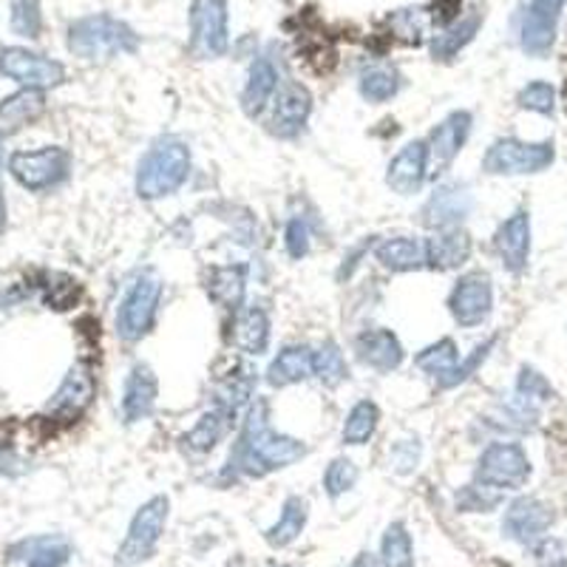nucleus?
<instances>
[{
	"instance_id": "10",
	"label": "nucleus",
	"mask_w": 567,
	"mask_h": 567,
	"mask_svg": "<svg viewBox=\"0 0 567 567\" xmlns=\"http://www.w3.org/2000/svg\"><path fill=\"white\" fill-rule=\"evenodd\" d=\"M449 312L463 329H477L494 312V281L488 272L471 270L457 278L449 292Z\"/></svg>"
},
{
	"instance_id": "7",
	"label": "nucleus",
	"mask_w": 567,
	"mask_h": 567,
	"mask_svg": "<svg viewBox=\"0 0 567 567\" xmlns=\"http://www.w3.org/2000/svg\"><path fill=\"white\" fill-rule=\"evenodd\" d=\"M187 18H190V40H187L190 58H221L230 45V3L227 0H194Z\"/></svg>"
},
{
	"instance_id": "32",
	"label": "nucleus",
	"mask_w": 567,
	"mask_h": 567,
	"mask_svg": "<svg viewBox=\"0 0 567 567\" xmlns=\"http://www.w3.org/2000/svg\"><path fill=\"white\" fill-rule=\"evenodd\" d=\"M480 27H483V14L468 12L465 18H457L445 29H440L432 38V58L434 60H452L463 52L471 40L477 38Z\"/></svg>"
},
{
	"instance_id": "42",
	"label": "nucleus",
	"mask_w": 567,
	"mask_h": 567,
	"mask_svg": "<svg viewBox=\"0 0 567 567\" xmlns=\"http://www.w3.org/2000/svg\"><path fill=\"white\" fill-rule=\"evenodd\" d=\"M519 109L536 111V114H554L556 111V89L550 83H542V80H534V83L525 85L516 97Z\"/></svg>"
},
{
	"instance_id": "3",
	"label": "nucleus",
	"mask_w": 567,
	"mask_h": 567,
	"mask_svg": "<svg viewBox=\"0 0 567 567\" xmlns=\"http://www.w3.org/2000/svg\"><path fill=\"white\" fill-rule=\"evenodd\" d=\"M69 52L83 60H111L120 54H136L140 49V34L109 12L85 14L74 20L65 34Z\"/></svg>"
},
{
	"instance_id": "44",
	"label": "nucleus",
	"mask_w": 567,
	"mask_h": 567,
	"mask_svg": "<svg viewBox=\"0 0 567 567\" xmlns=\"http://www.w3.org/2000/svg\"><path fill=\"white\" fill-rule=\"evenodd\" d=\"M394 34L406 43H420V38L425 34V27H429V14L425 9H400L389 18Z\"/></svg>"
},
{
	"instance_id": "12",
	"label": "nucleus",
	"mask_w": 567,
	"mask_h": 567,
	"mask_svg": "<svg viewBox=\"0 0 567 567\" xmlns=\"http://www.w3.org/2000/svg\"><path fill=\"white\" fill-rule=\"evenodd\" d=\"M0 74H7L9 80L20 83L23 89H54L65 80L63 63L52 58H43L38 52L20 49V45H9L0 49Z\"/></svg>"
},
{
	"instance_id": "19",
	"label": "nucleus",
	"mask_w": 567,
	"mask_h": 567,
	"mask_svg": "<svg viewBox=\"0 0 567 567\" xmlns=\"http://www.w3.org/2000/svg\"><path fill=\"white\" fill-rule=\"evenodd\" d=\"M471 125L474 116L468 111H452L443 123L432 131L429 136V159H432V174H443L452 168V162L457 159L460 151L465 148V142L471 136Z\"/></svg>"
},
{
	"instance_id": "13",
	"label": "nucleus",
	"mask_w": 567,
	"mask_h": 567,
	"mask_svg": "<svg viewBox=\"0 0 567 567\" xmlns=\"http://www.w3.org/2000/svg\"><path fill=\"white\" fill-rule=\"evenodd\" d=\"M550 525H554V508L536 496H519L508 505L503 516V534L519 545H528V548H534L536 542L548 536Z\"/></svg>"
},
{
	"instance_id": "49",
	"label": "nucleus",
	"mask_w": 567,
	"mask_h": 567,
	"mask_svg": "<svg viewBox=\"0 0 567 567\" xmlns=\"http://www.w3.org/2000/svg\"><path fill=\"white\" fill-rule=\"evenodd\" d=\"M349 567H381V559H378V556H372V554H361Z\"/></svg>"
},
{
	"instance_id": "35",
	"label": "nucleus",
	"mask_w": 567,
	"mask_h": 567,
	"mask_svg": "<svg viewBox=\"0 0 567 567\" xmlns=\"http://www.w3.org/2000/svg\"><path fill=\"white\" fill-rule=\"evenodd\" d=\"M381 425V406L374 400H358L343 420L341 440L343 445H367Z\"/></svg>"
},
{
	"instance_id": "25",
	"label": "nucleus",
	"mask_w": 567,
	"mask_h": 567,
	"mask_svg": "<svg viewBox=\"0 0 567 567\" xmlns=\"http://www.w3.org/2000/svg\"><path fill=\"white\" fill-rule=\"evenodd\" d=\"M207 298H210L216 307L227 312H236L245 307L247 298V267L245 265H219L207 272L205 281Z\"/></svg>"
},
{
	"instance_id": "43",
	"label": "nucleus",
	"mask_w": 567,
	"mask_h": 567,
	"mask_svg": "<svg viewBox=\"0 0 567 567\" xmlns=\"http://www.w3.org/2000/svg\"><path fill=\"white\" fill-rule=\"evenodd\" d=\"M514 394H519V398H525L528 403H534V406L542 409V403H548V400L554 398V389H550V383L545 381V374H539L530 367H523L519 369V378H516Z\"/></svg>"
},
{
	"instance_id": "21",
	"label": "nucleus",
	"mask_w": 567,
	"mask_h": 567,
	"mask_svg": "<svg viewBox=\"0 0 567 567\" xmlns=\"http://www.w3.org/2000/svg\"><path fill=\"white\" fill-rule=\"evenodd\" d=\"M156 400H159V381H156L154 369L148 363H134L128 378H125L123 400H120L125 423L148 420L156 409Z\"/></svg>"
},
{
	"instance_id": "37",
	"label": "nucleus",
	"mask_w": 567,
	"mask_h": 567,
	"mask_svg": "<svg viewBox=\"0 0 567 567\" xmlns=\"http://www.w3.org/2000/svg\"><path fill=\"white\" fill-rule=\"evenodd\" d=\"M312 378H318L323 386H341L343 381H349L347 354L336 341H323L321 347L312 349Z\"/></svg>"
},
{
	"instance_id": "11",
	"label": "nucleus",
	"mask_w": 567,
	"mask_h": 567,
	"mask_svg": "<svg viewBox=\"0 0 567 567\" xmlns=\"http://www.w3.org/2000/svg\"><path fill=\"white\" fill-rule=\"evenodd\" d=\"M567 0H523L519 7V45L530 58H545L556 43L561 9Z\"/></svg>"
},
{
	"instance_id": "29",
	"label": "nucleus",
	"mask_w": 567,
	"mask_h": 567,
	"mask_svg": "<svg viewBox=\"0 0 567 567\" xmlns=\"http://www.w3.org/2000/svg\"><path fill=\"white\" fill-rule=\"evenodd\" d=\"M233 420L236 417H233L230 412L213 406L210 412H205L199 420H196L190 432L182 434V445H185L187 452H194V454H210L213 449L225 440V434L230 432Z\"/></svg>"
},
{
	"instance_id": "46",
	"label": "nucleus",
	"mask_w": 567,
	"mask_h": 567,
	"mask_svg": "<svg viewBox=\"0 0 567 567\" xmlns=\"http://www.w3.org/2000/svg\"><path fill=\"white\" fill-rule=\"evenodd\" d=\"M494 347H496V338H488V341L480 343V347L474 349V352H468V354H465V358H460L457 369H454V374H452V378H449L445 389H454V386H460V383L471 381V378L477 374V369L483 367L485 361H488V354L494 352Z\"/></svg>"
},
{
	"instance_id": "39",
	"label": "nucleus",
	"mask_w": 567,
	"mask_h": 567,
	"mask_svg": "<svg viewBox=\"0 0 567 567\" xmlns=\"http://www.w3.org/2000/svg\"><path fill=\"white\" fill-rule=\"evenodd\" d=\"M358 477H361V471L352 460L336 457L323 471V491H327L329 499H341L343 494H349L358 485Z\"/></svg>"
},
{
	"instance_id": "1",
	"label": "nucleus",
	"mask_w": 567,
	"mask_h": 567,
	"mask_svg": "<svg viewBox=\"0 0 567 567\" xmlns=\"http://www.w3.org/2000/svg\"><path fill=\"white\" fill-rule=\"evenodd\" d=\"M303 457H307V443L276 432L270 423V403L265 398L252 400L239 440L230 452V468L245 477H267L272 471L290 468Z\"/></svg>"
},
{
	"instance_id": "22",
	"label": "nucleus",
	"mask_w": 567,
	"mask_h": 567,
	"mask_svg": "<svg viewBox=\"0 0 567 567\" xmlns=\"http://www.w3.org/2000/svg\"><path fill=\"white\" fill-rule=\"evenodd\" d=\"M474 241L465 227H445L434 230L432 239H425V267L437 272L460 270L471 258Z\"/></svg>"
},
{
	"instance_id": "38",
	"label": "nucleus",
	"mask_w": 567,
	"mask_h": 567,
	"mask_svg": "<svg viewBox=\"0 0 567 567\" xmlns=\"http://www.w3.org/2000/svg\"><path fill=\"white\" fill-rule=\"evenodd\" d=\"M381 567H414V542L406 523H392L381 539Z\"/></svg>"
},
{
	"instance_id": "18",
	"label": "nucleus",
	"mask_w": 567,
	"mask_h": 567,
	"mask_svg": "<svg viewBox=\"0 0 567 567\" xmlns=\"http://www.w3.org/2000/svg\"><path fill=\"white\" fill-rule=\"evenodd\" d=\"M494 250L499 265L508 272L519 276L528 267L530 258V213L516 210L511 213L503 225L494 233Z\"/></svg>"
},
{
	"instance_id": "4",
	"label": "nucleus",
	"mask_w": 567,
	"mask_h": 567,
	"mask_svg": "<svg viewBox=\"0 0 567 567\" xmlns=\"http://www.w3.org/2000/svg\"><path fill=\"white\" fill-rule=\"evenodd\" d=\"M162 292H165V284L156 272L142 270L131 278L120 298V307H116V336L125 343L142 341L154 329Z\"/></svg>"
},
{
	"instance_id": "45",
	"label": "nucleus",
	"mask_w": 567,
	"mask_h": 567,
	"mask_svg": "<svg viewBox=\"0 0 567 567\" xmlns=\"http://www.w3.org/2000/svg\"><path fill=\"white\" fill-rule=\"evenodd\" d=\"M420 457H423V445H420L417 437H406L392 443L389 449V468L394 474H412L420 465Z\"/></svg>"
},
{
	"instance_id": "27",
	"label": "nucleus",
	"mask_w": 567,
	"mask_h": 567,
	"mask_svg": "<svg viewBox=\"0 0 567 567\" xmlns=\"http://www.w3.org/2000/svg\"><path fill=\"white\" fill-rule=\"evenodd\" d=\"M374 261L389 272H414L425 267V241L414 236H389L374 245Z\"/></svg>"
},
{
	"instance_id": "5",
	"label": "nucleus",
	"mask_w": 567,
	"mask_h": 567,
	"mask_svg": "<svg viewBox=\"0 0 567 567\" xmlns=\"http://www.w3.org/2000/svg\"><path fill=\"white\" fill-rule=\"evenodd\" d=\"M171 516V499L165 494L151 496L148 503L142 505L134 514L128 525V534H125L123 545L116 548V567H136L142 561H148L151 556L159 548L162 534L168 528Z\"/></svg>"
},
{
	"instance_id": "14",
	"label": "nucleus",
	"mask_w": 567,
	"mask_h": 567,
	"mask_svg": "<svg viewBox=\"0 0 567 567\" xmlns=\"http://www.w3.org/2000/svg\"><path fill=\"white\" fill-rule=\"evenodd\" d=\"M471 207H474V196H471L468 185L463 182H443L437 185L429 199H425L423 210H420V221L429 230H445V227H463L468 219Z\"/></svg>"
},
{
	"instance_id": "40",
	"label": "nucleus",
	"mask_w": 567,
	"mask_h": 567,
	"mask_svg": "<svg viewBox=\"0 0 567 567\" xmlns=\"http://www.w3.org/2000/svg\"><path fill=\"white\" fill-rule=\"evenodd\" d=\"M310 247H312V230H310V221L307 216L301 213H292L287 225H284V250L292 261H301V258L310 256Z\"/></svg>"
},
{
	"instance_id": "15",
	"label": "nucleus",
	"mask_w": 567,
	"mask_h": 567,
	"mask_svg": "<svg viewBox=\"0 0 567 567\" xmlns=\"http://www.w3.org/2000/svg\"><path fill=\"white\" fill-rule=\"evenodd\" d=\"M312 114V94L301 83H284L270 103V131L281 140H296Z\"/></svg>"
},
{
	"instance_id": "31",
	"label": "nucleus",
	"mask_w": 567,
	"mask_h": 567,
	"mask_svg": "<svg viewBox=\"0 0 567 567\" xmlns=\"http://www.w3.org/2000/svg\"><path fill=\"white\" fill-rule=\"evenodd\" d=\"M307 519H310V505L303 496H287L281 505V514H278L276 523L265 530V539L270 548H287L307 528Z\"/></svg>"
},
{
	"instance_id": "28",
	"label": "nucleus",
	"mask_w": 567,
	"mask_h": 567,
	"mask_svg": "<svg viewBox=\"0 0 567 567\" xmlns=\"http://www.w3.org/2000/svg\"><path fill=\"white\" fill-rule=\"evenodd\" d=\"M307 378H312V347H307V343L284 347L267 367V383L272 389L296 386Z\"/></svg>"
},
{
	"instance_id": "16",
	"label": "nucleus",
	"mask_w": 567,
	"mask_h": 567,
	"mask_svg": "<svg viewBox=\"0 0 567 567\" xmlns=\"http://www.w3.org/2000/svg\"><path fill=\"white\" fill-rule=\"evenodd\" d=\"M432 174V159H429V142L414 140L406 142L394 154L386 168V185L398 196H414L423 190L425 179Z\"/></svg>"
},
{
	"instance_id": "41",
	"label": "nucleus",
	"mask_w": 567,
	"mask_h": 567,
	"mask_svg": "<svg viewBox=\"0 0 567 567\" xmlns=\"http://www.w3.org/2000/svg\"><path fill=\"white\" fill-rule=\"evenodd\" d=\"M12 32L20 38H40L43 32L40 0H12Z\"/></svg>"
},
{
	"instance_id": "33",
	"label": "nucleus",
	"mask_w": 567,
	"mask_h": 567,
	"mask_svg": "<svg viewBox=\"0 0 567 567\" xmlns=\"http://www.w3.org/2000/svg\"><path fill=\"white\" fill-rule=\"evenodd\" d=\"M460 363V349L454 343V338H440L437 343L432 347L420 349V354L414 358V367L420 369L423 374H429L440 389H445L449 378L454 374Z\"/></svg>"
},
{
	"instance_id": "34",
	"label": "nucleus",
	"mask_w": 567,
	"mask_h": 567,
	"mask_svg": "<svg viewBox=\"0 0 567 567\" xmlns=\"http://www.w3.org/2000/svg\"><path fill=\"white\" fill-rule=\"evenodd\" d=\"M45 111V94L40 89H23L12 97H7L0 103V128L18 131L23 125L34 123L40 114Z\"/></svg>"
},
{
	"instance_id": "36",
	"label": "nucleus",
	"mask_w": 567,
	"mask_h": 567,
	"mask_svg": "<svg viewBox=\"0 0 567 567\" xmlns=\"http://www.w3.org/2000/svg\"><path fill=\"white\" fill-rule=\"evenodd\" d=\"M403 78L394 65H372V69L361 71V80H358V89H361V97L367 103H389V100L398 97Z\"/></svg>"
},
{
	"instance_id": "2",
	"label": "nucleus",
	"mask_w": 567,
	"mask_h": 567,
	"mask_svg": "<svg viewBox=\"0 0 567 567\" xmlns=\"http://www.w3.org/2000/svg\"><path fill=\"white\" fill-rule=\"evenodd\" d=\"M190 168H194L190 145L179 136H159L156 142H151V148L142 154L140 165H136V196L145 202L174 196L187 182Z\"/></svg>"
},
{
	"instance_id": "24",
	"label": "nucleus",
	"mask_w": 567,
	"mask_h": 567,
	"mask_svg": "<svg viewBox=\"0 0 567 567\" xmlns=\"http://www.w3.org/2000/svg\"><path fill=\"white\" fill-rule=\"evenodd\" d=\"M256 400V369L250 363H233L230 372L219 374L213 386V406L225 409L233 417Z\"/></svg>"
},
{
	"instance_id": "50",
	"label": "nucleus",
	"mask_w": 567,
	"mask_h": 567,
	"mask_svg": "<svg viewBox=\"0 0 567 567\" xmlns=\"http://www.w3.org/2000/svg\"><path fill=\"white\" fill-rule=\"evenodd\" d=\"M0 168H3V142H0Z\"/></svg>"
},
{
	"instance_id": "30",
	"label": "nucleus",
	"mask_w": 567,
	"mask_h": 567,
	"mask_svg": "<svg viewBox=\"0 0 567 567\" xmlns=\"http://www.w3.org/2000/svg\"><path fill=\"white\" fill-rule=\"evenodd\" d=\"M12 559H20L27 567H63L71 559V545L63 536H34L14 545Z\"/></svg>"
},
{
	"instance_id": "47",
	"label": "nucleus",
	"mask_w": 567,
	"mask_h": 567,
	"mask_svg": "<svg viewBox=\"0 0 567 567\" xmlns=\"http://www.w3.org/2000/svg\"><path fill=\"white\" fill-rule=\"evenodd\" d=\"M485 491L483 485H471V488H465L463 494H457V505L460 511H491L496 503H499V496H496V491H491L488 496H483Z\"/></svg>"
},
{
	"instance_id": "48",
	"label": "nucleus",
	"mask_w": 567,
	"mask_h": 567,
	"mask_svg": "<svg viewBox=\"0 0 567 567\" xmlns=\"http://www.w3.org/2000/svg\"><path fill=\"white\" fill-rule=\"evenodd\" d=\"M534 554H536V565L539 567H567L565 545L556 539H548V536H545L542 542H536Z\"/></svg>"
},
{
	"instance_id": "6",
	"label": "nucleus",
	"mask_w": 567,
	"mask_h": 567,
	"mask_svg": "<svg viewBox=\"0 0 567 567\" xmlns=\"http://www.w3.org/2000/svg\"><path fill=\"white\" fill-rule=\"evenodd\" d=\"M556 159L554 142H525L516 136L496 140L483 156V171L491 176H525L548 171Z\"/></svg>"
},
{
	"instance_id": "20",
	"label": "nucleus",
	"mask_w": 567,
	"mask_h": 567,
	"mask_svg": "<svg viewBox=\"0 0 567 567\" xmlns=\"http://www.w3.org/2000/svg\"><path fill=\"white\" fill-rule=\"evenodd\" d=\"M354 354L372 372L389 374L400 369V363L406 358V349H403V343H400V338L394 336L392 329L374 327L363 329L361 336L354 338Z\"/></svg>"
},
{
	"instance_id": "17",
	"label": "nucleus",
	"mask_w": 567,
	"mask_h": 567,
	"mask_svg": "<svg viewBox=\"0 0 567 567\" xmlns=\"http://www.w3.org/2000/svg\"><path fill=\"white\" fill-rule=\"evenodd\" d=\"M94 392H97V383H94V374L85 363H78V367H71L69 374L63 378L58 392L52 394L49 400V406H45V414L54 420H78L85 409L91 406V400H94Z\"/></svg>"
},
{
	"instance_id": "9",
	"label": "nucleus",
	"mask_w": 567,
	"mask_h": 567,
	"mask_svg": "<svg viewBox=\"0 0 567 567\" xmlns=\"http://www.w3.org/2000/svg\"><path fill=\"white\" fill-rule=\"evenodd\" d=\"M9 174L27 190H52L60 187L71 174V156L65 148L49 145L40 151H18L9 159Z\"/></svg>"
},
{
	"instance_id": "26",
	"label": "nucleus",
	"mask_w": 567,
	"mask_h": 567,
	"mask_svg": "<svg viewBox=\"0 0 567 567\" xmlns=\"http://www.w3.org/2000/svg\"><path fill=\"white\" fill-rule=\"evenodd\" d=\"M281 89L278 83V69L270 58L252 60L250 71H247L245 89H241V109L247 116H258L267 105L272 103L276 91Z\"/></svg>"
},
{
	"instance_id": "23",
	"label": "nucleus",
	"mask_w": 567,
	"mask_h": 567,
	"mask_svg": "<svg viewBox=\"0 0 567 567\" xmlns=\"http://www.w3.org/2000/svg\"><path fill=\"white\" fill-rule=\"evenodd\" d=\"M272 323L270 312L265 307H241L230 323V343L233 349H239L241 354H265L270 349Z\"/></svg>"
},
{
	"instance_id": "51",
	"label": "nucleus",
	"mask_w": 567,
	"mask_h": 567,
	"mask_svg": "<svg viewBox=\"0 0 567 567\" xmlns=\"http://www.w3.org/2000/svg\"><path fill=\"white\" fill-rule=\"evenodd\" d=\"M0 227H3V202H0Z\"/></svg>"
},
{
	"instance_id": "8",
	"label": "nucleus",
	"mask_w": 567,
	"mask_h": 567,
	"mask_svg": "<svg viewBox=\"0 0 567 567\" xmlns=\"http://www.w3.org/2000/svg\"><path fill=\"white\" fill-rule=\"evenodd\" d=\"M477 485L491 491H519L530 480V460L519 443H496L485 445L474 471Z\"/></svg>"
}]
</instances>
